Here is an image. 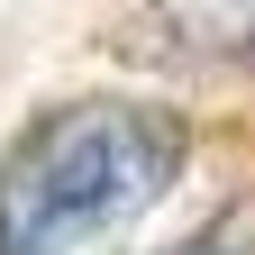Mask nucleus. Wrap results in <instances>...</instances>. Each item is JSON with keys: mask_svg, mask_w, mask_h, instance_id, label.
Returning <instances> with one entry per match:
<instances>
[{"mask_svg": "<svg viewBox=\"0 0 255 255\" xmlns=\"http://www.w3.org/2000/svg\"><path fill=\"white\" fill-rule=\"evenodd\" d=\"M182 173V119L155 101H55L0 146V255H64L137 219Z\"/></svg>", "mask_w": 255, "mask_h": 255, "instance_id": "obj_1", "label": "nucleus"}, {"mask_svg": "<svg viewBox=\"0 0 255 255\" xmlns=\"http://www.w3.org/2000/svg\"><path fill=\"white\" fill-rule=\"evenodd\" d=\"M137 55L182 73H255V0H137Z\"/></svg>", "mask_w": 255, "mask_h": 255, "instance_id": "obj_2", "label": "nucleus"}]
</instances>
